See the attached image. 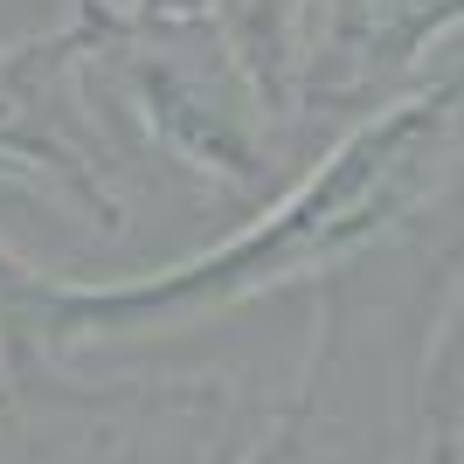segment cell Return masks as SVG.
I'll return each instance as SVG.
<instances>
[{
  "instance_id": "cell-4",
  "label": "cell",
  "mask_w": 464,
  "mask_h": 464,
  "mask_svg": "<svg viewBox=\"0 0 464 464\" xmlns=\"http://www.w3.org/2000/svg\"><path fill=\"white\" fill-rule=\"evenodd\" d=\"M464 42V0H319L305 83V153L388 104Z\"/></svg>"
},
{
  "instance_id": "cell-5",
  "label": "cell",
  "mask_w": 464,
  "mask_h": 464,
  "mask_svg": "<svg viewBox=\"0 0 464 464\" xmlns=\"http://www.w3.org/2000/svg\"><path fill=\"white\" fill-rule=\"evenodd\" d=\"M208 28L243 63L264 111L291 132V146L305 160V83H312L319 0H208Z\"/></svg>"
},
{
  "instance_id": "cell-7",
  "label": "cell",
  "mask_w": 464,
  "mask_h": 464,
  "mask_svg": "<svg viewBox=\"0 0 464 464\" xmlns=\"http://www.w3.org/2000/svg\"><path fill=\"white\" fill-rule=\"evenodd\" d=\"M0 194H21V188H14V174H7V167H0Z\"/></svg>"
},
{
  "instance_id": "cell-6",
  "label": "cell",
  "mask_w": 464,
  "mask_h": 464,
  "mask_svg": "<svg viewBox=\"0 0 464 464\" xmlns=\"http://www.w3.org/2000/svg\"><path fill=\"white\" fill-rule=\"evenodd\" d=\"M125 21H160V28H180V21H208V0H111Z\"/></svg>"
},
{
  "instance_id": "cell-2",
  "label": "cell",
  "mask_w": 464,
  "mask_h": 464,
  "mask_svg": "<svg viewBox=\"0 0 464 464\" xmlns=\"http://www.w3.org/2000/svg\"><path fill=\"white\" fill-rule=\"evenodd\" d=\"M70 21L125 132L167 174V188L250 208L298 167L291 132L264 111L256 83L243 77V63L222 49L208 21H180V28L125 21L111 0H77Z\"/></svg>"
},
{
  "instance_id": "cell-3",
  "label": "cell",
  "mask_w": 464,
  "mask_h": 464,
  "mask_svg": "<svg viewBox=\"0 0 464 464\" xmlns=\"http://www.w3.org/2000/svg\"><path fill=\"white\" fill-rule=\"evenodd\" d=\"M0 167L28 201L56 208L97 243L132 236L146 188H167L125 132L70 14L42 35L0 42Z\"/></svg>"
},
{
  "instance_id": "cell-1",
  "label": "cell",
  "mask_w": 464,
  "mask_h": 464,
  "mask_svg": "<svg viewBox=\"0 0 464 464\" xmlns=\"http://www.w3.org/2000/svg\"><path fill=\"white\" fill-rule=\"evenodd\" d=\"M464 194V42L430 77L326 132L243 222L160 271H42L21 256L14 305L35 353L167 347L256 305L326 291L395 243L423 236Z\"/></svg>"
}]
</instances>
